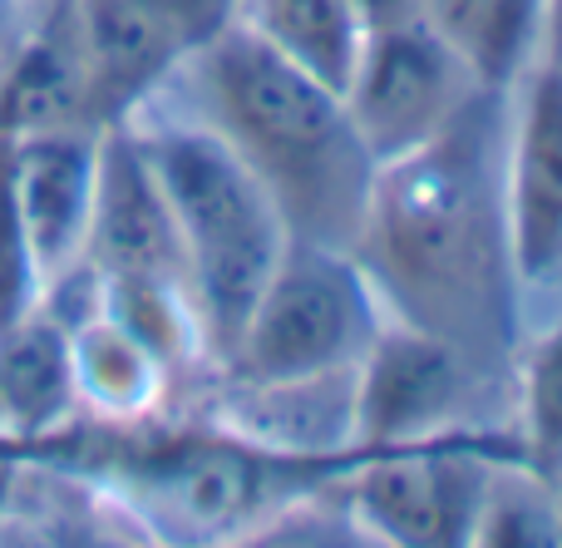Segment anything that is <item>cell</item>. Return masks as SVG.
<instances>
[{
  "mask_svg": "<svg viewBox=\"0 0 562 548\" xmlns=\"http://www.w3.org/2000/svg\"><path fill=\"white\" fill-rule=\"evenodd\" d=\"M508 104L504 213L524 287L562 282V69L538 55Z\"/></svg>",
  "mask_w": 562,
  "mask_h": 548,
  "instance_id": "obj_9",
  "label": "cell"
},
{
  "mask_svg": "<svg viewBox=\"0 0 562 548\" xmlns=\"http://www.w3.org/2000/svg\"><path fill=\"white\" fill-rule=\"evenodd\" d=\"M469 69L449 55V45L419 15L385 20L360 35V55L340 89L356 134L366 138L370 158L415 154L439 134L474 94Z\"/></svg>",
  "mask_w": 562,
  "mask_h": 548,
  "instance_id": "obj_7",
  "label": "cell"
},
{
  "mask_svg": "<svg viewBox=\"0 0 562 548\" xmlns=\"http://www.w3.org/2000/svg\"><path fill=\"white\" fill-rule=\"evenodd\" d=\"M35 0H0V69H5L10 49L20 45V35L30 30V20H35Z\"/></svg>",
  "mask_w": 562,
  "mask_h": 548,
  "instance_id": "obj_22",
  "label": "cell"
},
{
  "mask_svg": "<svg viewBox=\"0 0 562 548\" xmlns=\"http://www.w3.org/2000/svg\"><path fill=\"white\" fill-rule=\"evenodd\" d=\"M45 297L30 257V237L15 208V178H10V138L0 134V332L30 316Z\"/></svg>",
  "mask_w": 562,
  "mask_h": 548,
  "instance_id": "obj_20",
  "label": "cell"
},
{
  "mask_svg": "<svg viewBox=\"0 0 562 548\" xmlns=\"http://www.w3.org/2000/svg\"><path fill=\"white\" fill-rule=\"evenodd\" d=\"M380 326L385 302L356 253L286 237L252 316L213 371L237 395L340 381L360 366Z\"/></svg>",
  "mask_w": 562,
  "mask_h": 548,
  "instance_id": "obj_5",
  "label": "cell"
},
{
  "mask_svg": "<svg viewBox=\"0 0 562 548\" xmlns=\"http://www.w3.org/2000/svg\"><path fill=\"white\" fill-rule=\"evenodd\" d=\"M203 124L272 193L291 237L356 253L380 164L356 134L340 89L286 59L247 20L188 59Z\"/></svg>",
  "mask_w": 562,
  "mask_h": 548,
  "instance_id": "obj_2",
  "label": "cell"
},
{
  "mask_svg": "<svg viewBox=\"0 0 562 548\" xmlns=\"http://www.w3.org/2000/svg\"><path fill=\"white\" fill-rule=\"evenodd\" d=\"M69 322L40 302L30 316L0 332V440L45 445L79 421Z\"/></svg>",
  "mask_w": 562,
  "mask_h": 548,
  "instance_id": "obj_14",
  "label": "cell"
},
{
  "mask_svg": "<svg viewBox=\"0 0 562 548\" xmlns=\"http://www.w3.org/2000/svg\"><path fill=\"white\" fill-rule=\"evenodd\" d=\"M128 124L173 213L203 361L217 366L252 316L291 233L272 193L203 119H164V124L128 119Z\"/></svg>",
  "mask_w": 562,
  "mask_h": 548,
  "instance_id": "obj_4",
  "label": "cell"
},
{
  "mask_svg": "<svg viewBox=\"0 0 562 548\" xmlns=\"http://www.w3.org/2000/svg\"><path fill=\"white\" fill-rule=\"evenodd\" d=\"M498 460H524L514 430H469L370 450L340 480L360 534L395 548H464L474 544L479 504Z\"/></svg>",
  "mask_w": 562,
  "mask_h": 548,
  "instance_id": "obj_6",
  "label": "cell"
},
{
  "mask_svg": "<svg viewBox=\"0 0 562 548\" xmlns=\"http://www.w3.org/2000/svg\"><path fill=\"white\" fill-rule=\"evenodd\" d=\"M553 500H558V519H562V470H558V480H553Z\"/></svg>",
  "mask_w": 562,
  "mask_h": 548,
  "instance_id": "obj_24",
  "label": "cell"
},
{
  "mask_svg": "<svg viewBox=\"0 0 562 548\" xmlns=\"http://www.w3.org/2000/svg\"><path fill=\"white\" fill-rule=\"evenodd\" d=\"M35 5H45V0H35Z\"/></svg>",
  "mask_w": 562,
  "mask_h": 548,
  "instance_id": "obj_26",
  "label": "cell"
},
{
  "mask_svg": "<svg viewBox=\"0 0 562 548\" xmlns=\"http://www.w3.org/2000/svg\"><path fill=\"white\" fill-rule=\"evenodd\" d=\"M243 20L301 69L326 79L330 89H346L366 35L356 0H247Z\"/></svg>",
  "mask_w": 562,
  "mask_h": 548,
  "instance_id": "obj_17",
  "label": "cell"
},
{
  "mask_svg": "<svg viewBox=\"0 0 562 548\" xmlns=\"http://www.w3.org/2000/svg\"><path fill=\"white\" fill-rule=\"evenodd\" d=\"M558 5H562V0H553V10H558Z\"/></svg>",
  "mask_w": 562,
  "mask_h": 548,
  "instance_id": "obj_25",
  "label": "cell"
},
{
  "mask_svg": "<svg viewBox=\"0 0 562 548\" xmlns=\"http://www.w3.org/2000/svg\"><path fill=\"white\" fill-rule=\"evenodd\" d=\"M69 322V361H75L79 411L94 421H144L164 405L168 371L138 336H128L99 306L65 316Z\"/></svg>",
  "mask_w": 562,
  "mask_h": 548,
  "instance_id": "obj_16",
  "label": "cell"
},
{
  "mask_svg": "<svg viewBox=\"0 0 562 548\" xmlns=\"http://www.w3.org/2000/svg\"><path fill=\"white\" fill-rule=\"evenodd\" d=\"M474 544L484 548H558L562 519L553 484L533 474L524 460H498L479 504Z\"/></svg>",
  "mask_w": 562,
  "mask_h": 548,
  "instance_id": "obj_19",
  "label": "cell"
},
{
  "mask_svg": "<svg viewBox=\"0 0 562 548\" xmlns=\"http://www.w3.org/2000/svg\"><path fill=\"white\" fill-rule=\"evenodd\" d=\"M504 89L469 104L415 154L380 164L356 257L390 316L449 342L479 381H508L518 326L514 247L504 213Z\"/></svg>",
  "mask_w": 562,
  "mask_h": 548,
  "instance_id": "obj_1",
  "label": "cell"
},
{
  "mask_svg": "<svg viewBox=\"0 0 562 548\" xmlns=\"http://www.w3.org/2000/svg\"><path fill=\"white\" fill-rule=\"evenodd\" d=\"M89 75L94 128L128 124L188 65V49L138 0H69Z\"/></svg>",
  "mask_w": 562,
  "mask_h": 548,
  "instance_id": "obj_12",
  "label": "cell"
},
{
  "mask_svg": "<svg viewBox=\"0 0 562 548\" xmlns=\"http://www.w3.org/2000/svg\"><path fill=\"white\" fill-rule=\"evenodd\" d=\"M178 45L188 49V59L203 45H213L227 25H237L247 10V0H138Z\"/></svg>",
  "mask_w": 562,
  "mask_h": 548,
  "instance_id": "obj_21",
  "label": "cell"
},
{
  "mask_svg": "<svg viewBox=\"0 0 562 548\" xmlns=\"http://www.w3.org/2000/svg\"><path fill=\"white\" fill-rule=\"evenodd\" d=\"M543 59H553L562 69V5L553 10V20H548V40H543Z\"/></svg>",
  "mask_w": 562,
  "mask_h": 548,
  "instance_id": "obj_23",
  "label": "cell"
},
{
  "mask_svg": "<svg viewBox=\"0 0 562 548\" xmlns=\"http://www.w3.org/2000/svg\"><path fill=\"white\" fill-rule=\"evenodd\" d=\"M49 128H94L85 49L69 0H45L0 69V134L30 138Z\"/></svg>",
  "mask_w": 562,
  "mask_h": 548,
  "instance_id": "obj_13",
  "label": "cell"
},
{
  "mask_svg": "<svg viewBox=\"0 0 562 548\" xmlns=\"http://www.w3.org/2000/svg\"><path fill=\"white\" fill-rule=\"evenodd\" d=\"M415 10L479 89L504 94H514L543 55L553 20V0H415Z\"/></svg>",
  "mask_w": 562,
  "mask_h": 548,
  "instance_id": "obj_15",
  "label": "cell"
},
{
  "mask_svg": "<svg viewBox=\"0 0 562 548\" xmlns=\"http://www.w3.org/2000/svg\"><path fill=\"white\" fill-rule=\"evenodd\" d=\"M10 178H15V208L30 237L40 287L49 292L85 267L99 178V128H49V134L10 138Z\"/></svg>",
  "mask_w": 562,
  "mask_h": 548,
  "instance_id": "obj_11",
  "label": "cell"
},
{
  "mask_svg": "<svg viewBox=\"0 0 562 548\" xmlns=\"http://www.w3.org/2000/svg\"><path fill=\"white\" fill-rule=\"evenodd\" d=\"M99 421V440L79 445L85 470L164 539H243L262 534L277 514L340 484L370 450H296L233 421L217 425H148Z\"/></svg>",
  "mask_w": 562,
  "mask_h": 548,
  "instance_id": "obj_3",
  "label": "cell"
},
{
  "mask_svg": "<svg viewBox=\"0 0 562 548\" xmlns=\"http://www.w3.org/2000/svg\"><path fill=\"white\" fill-rule=\"evenodd\" d=\"M479 385L484 381L454 346L395 316L350 376V445L385 450L454 430Z\"/></svg>",
  "mask_w": 562,
  "mask_h": 548,
  "instance_id": "obj_8",
  "label": "cell"
},
{
  "mask_svg": "<svg viewBox=\"0 0 562 548\" xmlns=\"http://www.w3.org/2000/svg\"><path fill=\"white\" fill-rule=\"evenodd\" d=\"M514 401L524 465L548 484L562 470V316L538 336H524L514 351Z\"/></svg>",
  "mask_w": 562,
  "mask_h": 548,
  "instance_id": "obj_18",
  "label": "cell"
},
{
  "mask_svg": "<svg viewBox=\"0 0 562 548\" xmlns=\"http://www.w3.org/2000/svg\"><path fill=\"white\" fill-rule=\"evenodd\" d=\"M85 272L99 277V282L138 277V282H173L188 292L173 213H168L164 188H158L144 148H138L134 124L99 128V178L94 213H89Z\"/></svg>",
  "mask_w": 562,
  "mask_h": 548,
  "instance_id": "obj_10",
  "label": "cell"
}]
</instances>
